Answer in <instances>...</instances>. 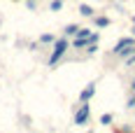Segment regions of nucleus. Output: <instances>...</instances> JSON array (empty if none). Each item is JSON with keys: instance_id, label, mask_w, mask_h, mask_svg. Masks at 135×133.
Returning <instances> with one entry per match:
<instances>
[{"instance_id": "obj_9", "label": "nucleus", "mask_w": 135, "mask_h": 133, "mask_svg": "<svg viewBox=\"0 0 135 133\" xmlns=\"http://www.w3.org/2000/svg\"><path fill=\"white\" fill-rule=\"evenodd\" d=\"M40 42H54V35H51V33H44L40 38Z\"/></svg>"}, {"instance_id": "obj_13", "label": "nucleus", "mask_w": 135, "mask_h": 133, "mask_svg": "<svg viewBox=\"0 0 135 133\" xmlns=\"http://www.w3.org/2000/svg\"><path fill=\"white\" fill-rule=\"evenodd\" d=\"M133 35H135V28H133Z\"/></svg>"}, {"instance_id": "obj_2", "label": "nucleus", "mask_w": 135, "mask_h": 133, "mask_svg": "<svg viewBox=\"0 0 135 133\" xmlns=\"http://www.w3.org/2000/svg\"><path fill=\"white\" fill-rule=\"evenodd\" d=\"M135 44L133 38H126V40H121L117 47H114V54H131V47Z\"/></svg>"}, {"instance_id": "obj_14", "label": "nucleus", "mask_w": 135, "mask_h": 133, "mask_svg": "<svg viewBox=\"0 0 135 133\" xmlns=\"http://www.w3.org/2000/svg\"><path fill=\"white\" fill-rule=\"evenodd\" d=\"M133 21H135V16H133Z\"/></svg>"}, {"instance_id": "obj_12", "label": "nucleus", "mask_w": 135, "mask_h": 133, "mask_svg": "<svg viewBox=\"0 0 135 133\" xmlns=\"http://www.w3.org/2000/svg\"><path fill=\"white\" fill-rule=\"evenodd\" d=\"M133 91H135V82H133Z\"/></svg>"}, {"instance_id": "obj_8", "label": "nucleus", "mask_w": 135, "mask_h": 133, "mask_svg": "<svg viewBox=\"0 0 135 133\" xmlns=\"http://www.w3.org/2000/svg\"><path fill=\"white\" fill-rule=\"evenodd\" d=\"M63 7V0H51V12H58Z\"/></svg>"}, {"instance_id": "obj_4", "label": "nucleus", "mask_w": 135, "mask_h": 133, "mask_svg": "<svg viewBox=\"0 0 135 133\" xmlns=\"http://www.w3.org/2000/svg\"><path fill=\"white\" fill-rule=\"evenodd\" d=\"M93 93H95V86H93V84H89V86H86V89L81 91V96H79V98L84 100V103H86V100H89V98H91Z\"/></svg>"}, {"instance_id": "obj_6", "label": "nucleus", "mask_w": 135, "mask_h": 133, "mask_svg": "<svg viewBox=\"0 0 135 133\" xmlns=\"http://www.w3.org/2000/svg\"><path fill=\"white\" fill-rule=\"evenodd\" d=\"M77 30H79V26H75V24H70V26L65 28V35H77Z\"/></svg>"}, {"instance_id": "obj_5", "label": "nucleus", "mask_w": 135, "mask_h": 133, "mask_svg": "<svg viewBox=\"0 0 135 133\" xmlns=\"http://www.w3.org/2000/svg\"><path fill=\"white\" fill-rule=\"evenodd\" d=\"M79 14L81 16H93V10H91L89 5H79Z\"/></svg>"}, {"instance_id": "obj_10", "label": "nucleus", "mask_w": 135, "mask_h": 133, "mask_svg": "<svg viewBox=\"0 0 135 133\" xmlns=\"http://www.w3.org/2000/svg\"><path fill=\"white\" fill-rule=\"evenodd\" d=\"M109 121H112V114H103V117H100V124H103V126H107Z\"/></svg>"}, {"instance_id": "obj_1", "label": "nucleus", "mask_w": 135, "mask_h": 133, "mask_svg": "<svg viewBox=\"0 0 135 133\" xmlns=\"http://www.w3.org/2000/svg\"><path fill=\"white\" fill-rule=\"evenodd\" d=\"M65 52H68V40H65V38L56 40V42H54V52H51V56H49V66H56V63H58V58H61Z\"/></svg>"}, {"instance_id": "obj_11", "label": "nucleus", "mask_w": 135, "mask_h": 133, "mask_svg": "<svg viewBox=\"0 0 135 133\" xmlns=\"http://www.w3.org/2000/svg\"><path fill=\"white\" fill-rule=\"evenodd\" d=\"M128 63H135V56H133V58H128Z\"/></svg>"}, {"instance_id": "obj_7", "label": "nucleus", "mask_w": 135, "mask_h": 133, "mask_svg": "<svg viewBox=\"0 0 135 133\" xmlns=\"http://www.w3.org/2000/svg\"><path fill=\"white\" fill-rule=\"evenodd\" d=\"M107 24H109V19H107V16H98V19H95V26H100V28H103V26H107Z\"/></svg>"}, {"instance_id": "obj_3", "label": "nucleus", "mask_w": 135, "mask_h": 133, "mask_svg": "<svg viewBox=\"0 0 135 133\" xmlns=\"http://www.w3.org/2000/svg\"><path fill=\"white\" fill-rule=\"evenodd\" d=\"M86 121H89V105H81L77 110V114H75V124L77 126H84Z\"/></svg>"}]
</instances>
